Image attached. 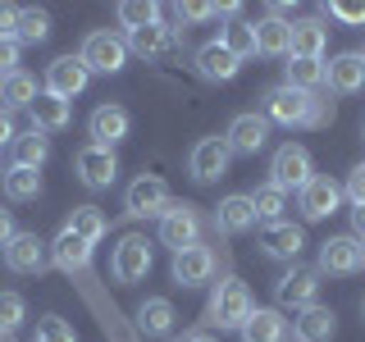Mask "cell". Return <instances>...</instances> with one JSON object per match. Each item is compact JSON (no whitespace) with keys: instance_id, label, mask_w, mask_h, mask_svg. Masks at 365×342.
Masks as SVG:
<instances>
[{"instance_id":"f35d334b","label":"cell","mask_w":365,"mask_h":342,"mask_svg":"<svg viewBox=\"0 0 365 342\" xmlns=\"http://www.w3.org/2000/svg\"><path fill=\"white\" fill-rule=\"evenodd\" d=\"M37 342H78V333L64 324L60 315H46L41 324H37Z\"/></svg>"},{"instance_id":"816d5d0a","label":"cell","mask_w":365,"mask_h":342,"mask_svg":"<svg viewBox=\"0 0 365 342\" xmlns=\"http://www.w3.org/2000/svg\"><path fill=\"white\" fill-rule=\"evenodd\" d=\"M361 137H365V128H361Z\"/></svg>"},{"instance_id":"f6af8a7d","label":"cell","mask_w":365,"mask_h":342,"mask_svg":"<svg viewBox=\"0 0 365 342\" xmlns=\"http://www.w3.org/2000/svg\"><path fill=\"white\" fill-rule=\"evenodd\" d=\"M14 233H19V228H14V210H0V251L14 242Z\"/></svg>"},{"instance_id":"d4e9b609","label":"cell","mask_w":365,"mask_h":342,"mask_svg":"<svg viewBox=\"0 0 365 342\" xmlns=\"http://www.w3.org/2000/svg\"><path fill=\"white\" fill-rule=\"evenodd\" d=\"M174 41H178V32L165 28V23H151V28H137V32L123 37V46H128L133 55H142V60H160Z\"/></svg>"},{"instance_id":"7c38bea8","label":"cell","mask_w":365,"mask_h":342,"mask_svg":"<svg viewBox=\"0 0 365 342\" xmlns=\"http://www.w3.org/2000/svg\"><path fill=\"white\" fill-rule=\"evenodd\" d=\"M338 205H342V187L329 174H315L302 192H297V210H302L306 219H329Z\"/></svg>"},{"instance_id":"cb8c5ba5","label":"cell","mask_w":365,"mask_h":342,"mask_svg":"<svg viewBox=\"0 0 365 342\" xmlns=\"http://www.w3.org/2000/svg\"><path fill=\"white\" fill-rule=\"evenodd\" d=\"M215 228H220V233H247V228H256V205H251L247 192H233V197L220 201Z\"/></svg>"},{"instance_id":"7dc6e473","label":"cell","mask_w":365,"mask_h":342,"mask_svg":"<svg viewBox=\"0 0 365 342\" xmlns=\"http://www.w3.org/2000/svg\"><path fill=\"white\" fill-rule=\"evenodd\" d=\"M182 342H220V338H210V333H187Z\"/></svg>"},{"instance_id":"f1b7e54d","label":"cell","mask_w":365,"mask_h":342,"mask_svg":"<svg viewBox=\"0 0 365 342\" xmlns=\"http://www.w3.org/2000/svg\"><path fill=\"white\" fill-rule=\"evenodd\" d=\"M0 187H5L9 201H37V197H41V169L9 165L5 174H0Z\"/></svg>"},{"instance_id":"60d3db41","label":"cell","mask_w":365,"mask_h":342,"mask_svg":"<svg viewBox=\"0 0 365 342\" xmlns=\"http://www.w3.org/2000/svg\"><path fill=\"white\" fill-rule=\"evenodd\" d=\"M342 192H347L351 205H365V165H356V169L347 174V187H342Z\"/></svg>"},{"instance_id":"6da1fadb","label":"cell","mask_w":365,"mask_h":342,"mask_svg":"<svg viewBox=\"0 0 365 342\" xmlns=\"http://www.w3.org/2000/svg\"><path fill=\"white\" fill-rule=\"evenodd\" d=\"M265 119L283 123V128H329L334 123V100L319 91H297L288 83L265 91Z\"/></svg>"},{"instance_id":"9a60e30c","label":"cell","mask_w":365,"mask_h":342,"mask_svg":"<svg viewBox=\"0 0 365 342\" xmlns=\"http://www.w3.org/2000/svg\"><path fill=\"white\" fill-rule=\"evenodd\" d=\"M128 128H133V119H128V110H123V105H96V110H91V119H87L91 146H106V151H114V146L128 137Z\"/></svg>"},{"instance_id":"8992f818","label":"cell","mask_w":365,"mask_h":342,"mask_svg":"<svg viewBox=\"0 0 365 342\" xmlns=\"http://www.w3.org/2000/svg\"><path fill=\"white\" fill-rule=\"evenodd\" d=\"M201 237V210L187 201L169 205L165 214H160V242H165L169 251H182V247H197Z\"/></svg>"},{"instance_id":"44dd1931","label":"cell","mask_w":365,"mask_h":342,"mask_svg":"<svg viewBox=\"0 0 365 342\" xmlns=\"http://www.w3.org/2000/svg\"><path fill=\"white\" fill-rule=\"evenodd\" d=\"M292 333H297V342H329L338 333V315L315 301V306H306V311H297Z\"/></svg>"},{"instance_id":"7bdbcfd3","label":"cell","mask_w":365,"mask_h":342,"mask_svg":"<svg viewBox=\"0 0 365 342\" xmlns=\"http://www.w3.org/2000/svg\"><path fill=\"white\" fill-rule=\"evenodd\" d=\"M19 14H23V9L0 5V37H19Z\"/></svg>"},{"instance_id":"f5cc1de1","label":"cell","mask_w":365,"mask_h":342,"mask_svg":"<svg viewBox=\"0 0 365 342\" xmlns=\"http://www.w3.org/2000/svg\"><path fill=\"white\" fill-rule=\"evenodd\" d=\"M0 174H5V169H0Z\"/></svg>"},{"instance_id":"277c9868","label":"cell","mask_w":365,"mask_h":342,"mask_svg":"<svg viewBox=\"0 0 365 342\" xmlns=\"http://www.w3.org/2000/svg\"><path fill=\"white\" fill-rule=\"evenodd\" d=\"M78 60L87 64V73H119V68L128 64V46H123L119 32L96 28V32H87V41H83V51H78Z\"/></svg>"},{"instance_id":"f546056e","label":"cell","mask_w":365,"mask_h":342,"mask_svg":"<svg viewBox=\"0 0 365 342\" xmlns=\"http://www.w3.org/2000/svg\"><path fill=\"white\" fill-rule=\"evenodd\" d=\"M64 228H68L73 237H83L87 247H96L101 237L110 233V219L96 210V205H73V214H68V224H64Z\"/></svg>"},{"instance_id":"d6986e66","label":"cell","mask_w":365,"mask_h":342,"mask_svg":"<svg viewBox=\"0 0 365 342\" xmlns=\"http://www.w3.org/2000/svg\"><path fill=\"white\" fill-rule=\"evenodd\" d=\"M32 114V128L37 133H64L68 123H73V100H60L51 96V91H37V100L28 105Z\"/></svg>"},{"instance_id":"3957f363","label":"cell","mask_w":365,"mask_h":342,"mask_svg":"<svg viewBox=\"0 0 365 342\" xmlns=\"http://www.w3.org/2000/svg\"><path fill=\"white\" fill-rule=\"evenodd\" d=\"M311 178H315V160H311L306 146L283 142L279 151H274V160H269V182L279 192H302Z\"/></svg>"},{"instance_id":"4316f807","label":"cell","mask_w":365,"mask_h":342,"mask_svg":"<svg viewBox=\"0 0 365 342\" xmlns=\"http://www.w3.org/2000/svg\"><path fill=\"white\" fill-rule=\"evenodd\" d=\"M237 333H242V342H283L288 338V319H283V311L265 306V311H251V319Z\"/></svg>"},{"instance_id":"52a82bcc","label":"cell","mask_w":365,"mask_h":342,"mask_svg":"<svg viewBox=\"0 0 365 342\" xmlns=\"http://www.w3.org/2000/svg\"><path fill=\"white\" fill-rule=\"evenodd\" d=\"M110 274H114V283H142L151 274V242L128 233L110 256Z\"/></svg>"},{"instance_id":"2e32d148","label":"cell","mask_w":365,"mask_h":342,"mask_svg":"<svg viewBox=\"0 0 365 342\" xmlns=\"http://www.w3.org/2000/svg\"><path fill=\"white\" fill-rule=\"evenodd\" d=\"M73 169H78V178H83L91 192L110 187V182L119 178V160H114V151H106V146H91V142L73 155Z\"/></svg>"},{"instance_id":"5bb4252c","label":"cell","mask_w":365,"mask_h":342,"mask_svg":"<svg viewBox=\"0 0 365 342\" xmlns=\"http://www.w3.org/2000/svg\"><path fill=\"white\" fill-rule=\"evenodd\" d=\"M224 142L233 146L237 155H256V151H265V142H269V119H265V114H256V110L233 114V123H228Z\"/></svg>"},{"instance_id":"8d00e7d4","label":"cell","mask_w":365,"mask_h":342,"mask_svg":"<svg viewBox=\"0 0 365 342\" xmlns=\"http://www.w3.org/2000/svg\"><path fill=\"white\" fill-rule=\"evenodd\" d=\"M119 23L128 32L151 28V23H160V5H151V0H123V5H119Z\"/></svg>"},{"instance_id":"8fae6325","label":"cell","mask_w":365,"mask_h":342,"mask_svg":"<svg viewBox=\"0 0 365 342\" xmlns=\"http://www.w3.org/2000/svg\"><path fill=\"white\" fill-rule=\"evenodd\" d=\"M0 256H5L9 274H41L51 265V247H46L37 233H14V242L0 251Z\"/></svg>"},{"instance_id":"74e56055","label":"cell","mask_w":365,"mask_h":342,"mask_svg":"<svg viewBox=\"0 0 365 342\" xmlns=\"http://www.w3.org/2000/svg\"><path fill=\"white\" fill-rule=\"evenodd\" d=\"M23 319H28V301H23L19 292H0V338L14 333Z\"/></svg>"},{"instance_id":"7402d4cb","label":"cell","mask_w":365,"mask_h":342,"mask_svg":"<svg viewBox=\"0 0 365 342\" xmlns=\"http://www.w3.org/2000/svg\"><path fill=\"white\" fill-rule=\"evenodd\" d=\"M237 68H242V60L228 55L220 41H205L201 51H197V73L205 78V83H233Z\"/></svg>"},{"instance_id":"836d02e7","label":"cell","mask_w":365,"mask_h":342,"mask_svg":"<svg viewBox=\"0 0 365 342\" xmlns=\"http://www.w3.org/2000/svg\"><path fill=\"white\" fill-rule=\"evenodd\" d=\"M220 46L228 55H237V60H251L256 55V23H224V32H220Z\"/></svg>"},{"instance_id":"ee69618b","label":"cell","mask_w":365,"mask_h":342,"mask_svg":"<svg viewBox=\"0 0 365 342\" xmlns=\"http://www.w3.org/2000/svg\"><path fill=\"white\" fill-rule=\"evenodd\" d=\"M14 142H19V133H14V114L0 105V151H5V146H14Z\"/></svg>"},{"instance_id":"ba28073f","label":"cell","mask_w":365,"mask_h":342,"mask_svg":"<svg viewBox=\"0 0 365 342\" xmlns=\"http://www.w3.org/2000/svg\"><path fill=\"white\" fill-rule=\"evenodd\" d=\"M228 160H233V146L224 137H201L187 155V174L197 182H220L228 174Z\"/></svg>"},{"instance_id":"ac0fdd59","label":"cell","mask_w":365,"mask_h":342,"mask_svg":"<svg viewBox=\"0 0 365 342\" xmlns=\"http://www.w3.org/2000/svg\"><path fill=\"white\" fill-rule=\"evenodd\" d=\"M324 87L338 91V96H351V91H361V87H365V60H361V51H342V55H334V60L324 64Z\"/></svg>"},{"instance_id":"c3c4849f","label":"cell","mask_w":365,"mask_h":342,"mask_svg":"<svg viewBox=\"0 0 365 342\" xmlns=\"http://www.w3.org/2000/svg\"><path fill=\"white\" fill-rule=\"evenodd\" d=\"M361 269H365V242H361Z\"/></svg>"},{"instance_id":"d590c367","label":"cell","mask_w":365,"mask_h":342,"mask_svg":"<svg viewBox=\"0 0 365 342\" xmlns=\"http://www.w3.org/2000/svg\"><path fill=\"white\" fill-rule=\"evenodd\" d=\"M51 37V14L46 9H23L19 14V46H41Z\"/></svg>"},{"instance_id":"83f0119b","label":"cell","mask_w":365,"mask_h":342,"mask_svg":"<svg viewBox=\"0 0 365 342\" xmlns=\"http://www.w3.org/2000/svg\"><path fill=\"white\" fill-rule=\"evenodd\" d=\"M302 247H306V233H302L297 224H274V228H265V256H274V260H292V265H297Z\"/></svg>"},{"instance_id":"ffe728a7","label":"cell","mask_w":365,"mask_h":342,"mask_svg":"<svg viewBox=\"0 0 365 342\" xmlns=\"http://www.w3.org/2000/svg\"><path fill=\"white\" fill-rule=\"evenodd\" d=\"M256 55H269V60H288L292 55V23L265 14L256 23Z\"/></svg>"},{"instance_id":"9c48e42d","label":"cell","mask_w":365,"mask_h":342,"mask_svg":"<svg viewBox=\"0 0 365 342\" xmlns=\"http://www.w3.org/2000/svg\"><path fill=\"white\" fill-rule=\"evenodd\" d=\"M274 301H279V306H292V311H306V306H315V301H319V269H311V265H292L279 283H274Z\"/></svg>"},{"instance_id":"5b68a950","label":"cell","mask_w":365,"mask_h":342,"mask_svg":"<svg viewBox=\"0 0 365 342\" xmlns=\"http://www.w3.org/2000/svg\"><path fill=\"white\" fill-rule=\"evenodd\" d=\"M123 205H128V214L133 219H160V214L169 210V182L165 178H155V174H142V178H133L128 182V192H123Z\"/></svg>"},{"instance_id":"e0dca14e","label":"cell","mask_w":365,"mask_h":342,"mask_svg":"<svg viewBox=\"0 0 365 342\" xmlns=\"http://www.w3.org/2000/svg\"><path fill=\"white\" fill-rule=\"evenodd\" d=\"M319 274H334V279H347V274L361 269V242L351 233L342 237H329V242H319Z\"/></svg>"},{"instance_id":"e575fe53","label":"cell","mask_w":365,"mask_h":342,"mask_svg":"<svg viewBox=\"0 0 365 342\" xmlns=\"http://www.w3.org/2000/svg\"><path fill=\"white\" fill-rule=\"evenodd\" d=\"M46 160H51V137L46 133H23L19 142H14V165H28V169H41Z\"/></svg>"},{"instance_id":"b9f144b4","label":"cell","mask_w":365,"mask_h":342,"mask_svg":"<svg viewBox=\"0 0 365 342\" xmlns=\"http://www.w3.org/2000/svg\"><path fill=\"white\" fill-rule=\"evenodd\" d=\"M19 37H0V73H14V64H19Z\"/></svg>"},{"instance_id":"ab89813d","label":"cell","mask_w":365,"mask_h":342,"mask_svg":"<svg viewBox=\"0 0 365 342\" xmlns=\"http://www.w3.org/2000/svg\"><path fill=\"white\" fill-rule=\"evenodd\" d=\"M324 14L338 19V23H365V0H361V5H356V0H329Z\"/></svg>"},{"instance_id":"603a6c76","label":"cell","mask_w":365,"mask_h":342,"mask_svg":"<svg viewBox=\"0 0 365 342\" xmlns=\"http://www.w3.org/2000/svg\"><path fill=\"white\" fill-rule=\"evenodd\" d=\"M329 28L319 19H297L292 23V55L288 60H324Z\"/></svg>"},{"instance_id":"681fc988","label":"cell","mask_w":365,"mask_h":342,"mask_svg":"<svg viewBox=\"0 0 365 342\" xmlns=\"http://www.w3.org/2000/svg\"><path fill=\"white\" fill-rule=\"evenodd\" d=\"M5 78H9V73H0V87H5Z\"/></svg>"},{"instance_id":"7a4b0ae2","label":"cell","mask_w":365,"mask_h":342,"mask_svg":"<svg viewBox=\"0 0 365 342\" xmlns=\"http://www.w3.org/2000/svg\"><path fill=\"white\" fill-rule=\"evenodd\" d=\"M251 311H256V301H251V292H247V283L237 279V274H228V279L215 288L210 296V306H205V319L201 324L205 328H242Z\"/></svg>"},{"instance_id":"30bf717a","label":"cell","mask_w":365,"mask_h":342,"mask_svg":"<svg viewBox=\"0 0 365 342\" xmlns=\"http://www.w3.org/2000/svg\"><path fill=\"white\" fill-rule=\"evenodd\" d=\"M169 274H174L178 288H201V283L215 279V251L201 247V242L174 251V265H169Z\"/></svg>"},{"instance_id":"484cf974","label":"cell","mask_w":365,"mask_h":342,"mask_svg":"<svg viewBox=\"0 0 365 342\" xmlns=\"http://www.w3.org/2000/svg\"><path fill=\"white\" fill-rule=\"evenodd\" d=\"M174 301L169 296H146L142 306H137V333H146V338H165L169 328H174Z\"/></svg>"},{"instance_id":"4fadbf2b","label":"cell","mask_w":365,"mask_h":342,"mask_svg":"<svg viewBox=\"0 0 365 342\" xmlns=\"http://www.w3.org/2000/svg\"><path fill=\"white\" fill-rule=\"evenodd\" d=\"M87 64L78 60V55H60L55 64H46V91L51 96H60V100H73V96H83L87 91Z\"/></svg>"},{"instance_id":"f907efd6","label":"cell","mask_w":365,"mask_h":342,"mask_svg":"<svg viewBox=\"0 0 365 342\" xmlns=\"http://www.w3.org/2000/svg\"><path fill=\"white\" fill-rule=\"evenodd\" d=\"M361 60H365V51H361Z\"/></svg>"},{"instance_id":"4dcf8cb0","label":"cell","mask_w":365,"mask_h":342,"mask_svg":"<svg viewBox=\"0 0 365 342\" xmlns=\"http://www.w3.org/2000/svg\"><path fill=\"white\" fill-rule=\"evenodd\" d=\"M251 205H256V224H283V210H288V192H279L274 182H265V187H256L251 192Z\"/></svg>"},{"instance_id":"1f68e13d","label":"cell","mask_w":365,"mask_h":342,"mask_svg":"<svg viewBox=\"0 0 365 342\" xmlns=\"http://www.w3.org/2000/svg\"><path fill=\"white\" fill-rule=\"evenodd\" d=\"M283 83L297 91H319L324 87V60H288L283 64Z\"/></svg>"},{"instance_id":"bcb514c9","label":"cell","mask_w":365,"mask_h":342,"mask_svg":"<svg viewBox=\"0 0 365 342\" xmlns=\"http://www.w3.org/2000/svg\"><path fill=\"white\" fill-rule=\"evenodd\" d=\"M351 228H356V242H365V205H351Z\"/></svg>"},{"instance_id":"d6a6232c","label":"cell","mask_w":365,"mask_h":342,"mask_svg":"<svg viewBox=\"0 0 365 342\" xmlns=\"http://www.w3.org/2000/svg\"><path fill=\"white\" fill-rule=\"evenodd\" d=\"M0 100H5V110H28L32 100H37V78L14 68V73L5 78V87H0Z\"/></svg>"},{"instance_id":"db71d44e","label":"cell","mask_w":365,"mask_h":342,"mask_svg":"<svg viewBox=\"0 0 365 342\" xmlns=\"http://www.w3.org/2000/svg\"><path fill=\"white\" fill-rule=\"evenodd\" d=\"M361 311H365V306H361Z\"/></svg>"}]
</instances>
